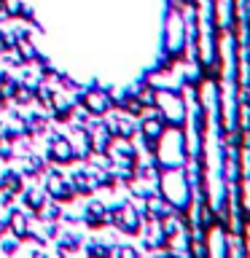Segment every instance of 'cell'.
I'll use <instances>...</instances> for the list:
<instances>
[{
    "label": "cell",
    "mask_w": 250,
    "mask_h": 258,
    "mask_svg": "<svg viewBox=\"0 0 250 258\" xmlns=\"http://www.w3.org/2000/svg\"><path fill=\"white\" fill-rule=\"evenodd\" d=\"M81 105H84L86 113H92V116H105L113 102L102 89H89L86 94H81Z\"/></svg>",
    "instance_id": "obj_5"
},
{
    "label": "cell",
    "mask_w": 250,
    "mask_h": 258,
    "mask_svg": "<svg viewBox=\"0 0 250 258\" xmlns=\"http://www.w3.org/2000/svg\"><path fill=\"white\" fill-rule=\"evenodd\" d=\"M153 105L159 108L164 124L177 126V129L183 126V121H185V105H183V100H180V94H177V92H167V89H161V92L153 94Z\"/></svg>",
    "instance_id": "obj_2"
},
{
    "label": "cell",
    "mask_w": 250,
    "mask_h": 258,
    "mask_svg": "<svg viewBox=\"0 0 250 258\" xmlns=\"http://www.w3.org/2000/svg\"><path fill=\"white\" fill-rule=\"evenodd\" d=\"M8 226H11V231L16 234V239L30 237V223H27V215H24L22 210H14V213L8 215Z\"/></svg>",
    "instance_id": "obj_10"
},
{
    "label": "cell",
    "mask_w": 250,
    "mask_h": 258,
    "mask_svg": "<svg viewBox=\"0 0 250 258\" xmlns=\"http://www.w3.org/2000/svg\"><path fill=\"white\" fill-rule=\"evenodd\" d=\"M161 183V197H164L172 210H189V185H185V177L180 172V167H169L161 172L159 177Z\"/></svg>",
    "instance_id": "obj_1"
},
{
    "label": "cell",
    "mask_w": 250,
    "mask_h": 258,
    "mask_svg": "<svg viewBox=\"0 0 250 258\" xmlns=\"http://www.w3.org/2000/svg\"><path fill=\"white\" fill-rule=\"evenodd\" d=\"M185 24H183V16L175 11H169V16H167V51L172 54V56H177L183 51V43H185Z\"/></svg>",
    "instance_id": "obj_3"
},
{
    "label": "cell",
    "mask_w": 250,
    "mask_h": 258,
    "mask_svg": "<svg viewBox=\"0 0 250 258\" xmlns=\"http://www.w3.org/2000/svg\"><path fill=\"white\" fill-rule=\"evenodd\" d=\"M145 210H148V215L153 218V221H164L167 215H172V205H169V202L164 199V197H145Z\"/></svg>",
    "instance_id": "obj_9"
},
{
    "label": "cell",
    "mask_w": 250,
    "mask_h": 258,
    "mask_svg": "<svg viewBox=\"0 0 250 258\" xmlns=\"http://www.w3.org/2000/svg\"><path fill=\"white\" fill-rule=\"evenodd\" d=\"M3 6H6V11L11 14V16H16L22 11V6H19V0H3Z\"/></svg>",
    "instance_id": "obj_16"
},
{
    "label": "cell",
    "mask_w": 250,
    "mask_h": 258,
    "mask_svg": "<svg viewBox=\"0 0 250 258\" xmlns=\"http://www.w3.org/2000/svg\"><path fill=\"white\" fill-rule=\"evenodd\" d=\"M0 54H3V40H0Z\"/></svg>",
    "instance_id": "obj_20"
},
{
    "label": "cell",
    "mask_w": 250,
    "mask_h": 258,
    "mask_svg": "<svg viewBox=\"0 0 250 258\" xmlns=\"http://www.w3.org/2000/svg\"><path fill=\"white\" fill-rule=\"evenodd\" d=\"M105 221H108L105 207L100 205V202H89V205H86V223L89 226H102Z\"/></svg>",
    "instance_id": "obj_11"
},
{
    "label": "cell",
    "mask_w": 250,
    "mask_h": 258,
    "mask_svg": "<svg viewBox=\"0 0 250 258\" xmlns=\"http://www.w3.org/2000/svg\"><path fill=\"white\" fill-rule=\"evenodd\" d=\"M0 229H3V226H0Z\"/></svg>",
    "instance_id": "obj_22"
},
{
    "label": "cell",
    "mask_w": 250,
    "mask_h": 258,
    "mask_svg": "<svg viewBox=\"0 0 250 258\" xmlns=\"http://www.w3.org/2000/svg\"><path fill=\"white\" fill-rule=\"evenodd\" d=\"M121 108H124L127 113H132V116H140V113H143V102L137 100V97H127V100L121 102Z\"/></svg>",
    "instance_id": "obj_13"
},
{
    "label": "cell",
    "mask_w": 250,
    "mask_h": 258,
    "mask_svg": "<svg viewBox=\"0 0 250 258\" xmlns=\"http://www.w3.org/2000/svg\"><path fill=\"white\" fill-rule=\"evenodd\" d=\"M32 258H46L43 253H40V250H38V253H32Z\"/></svg>",
    "instance_id": "obj_19"
},
{
    "label": "cell",
    "mask_w": 250,
    "mask_h": 258,
    "mask_svg": "<svg viewBox=\"0 0 250 258\" xmlns=\"http://www.w3.org/2000/svg\"><path fill=\"white\" fill-rule=\"evenodd\" d=\"M46 188H48V194H51L54 199L68 202V199H73V191H76V185H70L59 172H51V175L46 177Z\"/></svg>",
    "instance_id": "obj_7"
},
{
    "label": "cell",
    "mask_w": 250,
    "mask_h": 258,
    "mask_svg": "<svg viewBox=\"0 0 250 258\" xmlns=\"http://www.w3.org/2000/svg\"><path fill=\"white\" fill-rule=\"evenodd\" d=\"M118 258H140L135 247H118Z\"/></svg>",
    "instance_id": "obj_17"
},
{
    "label": "cell",
    "mask_w": 250,
    "mask_h": 258,
    "mask_svg": "<svg viewBox=\"0 0 250 258\" xmlns=\"http://www.w3.org/2000/svg\"><path fill=\"white\" fill-rule=\"evenodd\" d=\"M48 156L56 164H68V161L76 159V148H73L70 140H65L62 135H51V148H48Z\"/></svg>",
    "instance_id": "obj_6"
},
{
    "label": "cell",
    "mask_w": 250,
    "mask_h": 258,
    "mask_svg": "<svg viewBox=\"0 0 250 258\" xmlns=\"http://www.w3.org/2000/svg\"><path fill=\"white\" fill-rule=\"evenodd\" d=\"M89 255H92V258H108L110 255V247L100 245V242H92V245H89Z\"/></svg>",
    "instance_id": "obj_15"
},
{
    "label": "cell",
    "mask_w": 250,
    "mask_h": 258,
    "mask_svg": "<svg viewBox=\"0 0 250 258\" xmlns=\"http://www.w3.org/2000/svg\"><path fill=\"white\" fill-rule=\"evenodd\" d=\"M108 218L116 223V229H121L124 234H137V231H140V215H137V210H132L129 205L113 207Z\"/></svg>",
    "instance_id": "obj_4"
},
{
    "label": "cell",
    "mask_w": 250,
    "mask_h": 258,
    "mask_svg": "<svg viewBox=\"0 0 250 258\" xmlns=\"http://www.w3.org/2000/svg\"><path fill=\"white\" fill-rule=\"evenodd\" d=\"M0 247H3V253H14V250H16V239H3V242H0Z\"/></svg>",
    "instance_id": "obj_18"
},
{
    "label": "cell",
    "mask_w": 250,
    "mask_h": 258,
    "mask_svg": "<svg viewBox=\"0 0 250 258\" xmlns=\"http://www.w3.org/2000/svg\"><path fill=\"white\" fill-rule=\"evenodd\" d=\"M169 258H177V255H169Z\"/></svg>",
    "instance_id": "obj_21"
},
{
    "label": "cell",
    "mask_w": 250,
    "mask_h": 258,
    "mask_svg": "<svg viewBox=\"0 0 250 258\" xmlns=\"http://www.w3.org/2000/svg\"><path fill=\"white\" fill-rule=\"evenodd\" d=\"M40 218L48 223V221H59V207L56 205H43L40 207Z\"/></svg>",
    "instance_id": "obj_14"
},
{
    "label": "cell",
    "mask_w": 250,
    "mask_h": 258,
    "mask_svg": "<svg viewBox=\"0 0 250 258\" xmlns=\"http://www.w3.org/2000/svg\"><path fill=\"white\" fill-rule=\"evenodd\" d=\"M24 205H27L30 210H40V207L46 205L43 191H27V194H24Z\"/></svg>",
    "instance_id": "obj_12"
},
{
    "label": "cell",
    "mask_w": 250,
    "mask_h": 258,
    "mask_svg": "<svg viewBox=\"0 0 250 258\" xmlns=\"http://www.w3.org/2000/svg\"><path fill=\"white\" fill-rule=\"evenodd\" d=\"M140 129H143L145 143H148V151H153V145H156V140L161 137V132L167 129V124H164V118H161V116H151V118L143 121Z\"/></svg>",
    "instance_id": "obj_8"
}]
</instances>
